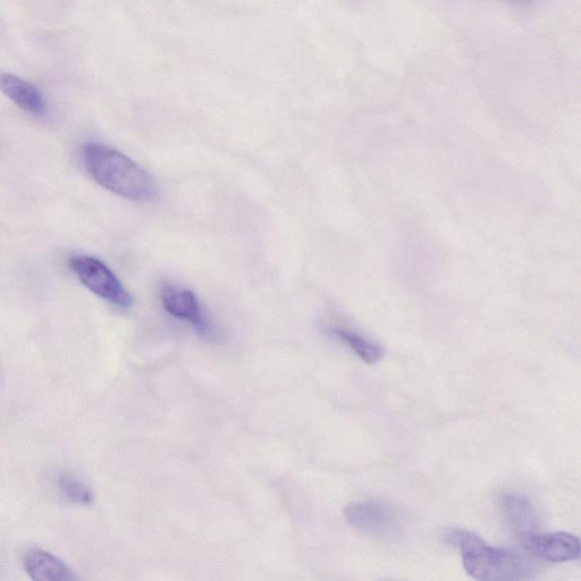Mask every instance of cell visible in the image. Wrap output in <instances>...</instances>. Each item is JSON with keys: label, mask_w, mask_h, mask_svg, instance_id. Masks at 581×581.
Here are the masks:
<instances>
[{"label": "cell", "mask_w": 581, "mask_h": 581, "mask_svg": "<svg viewBox=\"0 0 581 581\" xmlns=\"http://www.w3.org/2000/svg\"><path fill=\"white\" fill-rule=\"evenodd\" d=\"M82 162L92 180L116 196L136 202L159 197L158 185L151 175L119 150L103 143H84Z\"/></svg>", "instance_id": "6da1fadb"}, {"label": "cell", "mask_w": 581, "mask_h": 581, "mask_svg": "<svg viewBox=\"0 0 581 581\" xmlns=\"http://www.w3.org/2000/svg\"><path fill=\"white\" fill-rule=\"evenodd\" d=\"M446 538L461 552L467 574L485 581L533 579L537 568L532 560L511 550L488 545L483 538L462 529H451Z\"/></svg>", "instance_id": "7a4b0ae2"}, {"label": "cell", "mask_w": 581, "mask_h": 581, "mask_svg": "<svg viewBox=\"0 0 581 581\" xmlns=\"http://www.w3.org/2000/svg\"><path fill=\"white\" fill-rule=\"evenodd\" d=\"M69 265L79 281L97 297L122 309L132 306L130 293L103 261L91 256L75 255L70 258Z\"/></svg>", "instance_id": "3957f363"}, {"label": "cell", "mask_w": 581, "mask_h": 581, "mask_svg": "<svg viewBox=\"0 0 581 581\" xmlns=\"http://www.w3.org/2000/svg\"><path fill=\"white\" fill-rule=\"evenodd\" d=\"M344 517L353 528L370 535H390L399 527L397 511L382 502L352 503L344 509Z\"/></svg>", "instance_id": "277c9868"}, {"label": "cell", "mask_w": 581, "mask_h": 581, "mask_svg": "<svg viewBox=\"0 0 581 581\" xmlns=\"http://www.w3.org/2000/svg\"><path fill=\"white\" fill-rule=\"evenodd\" d=\"M161 299L168 314L189 322L204 338H213L214 327L209 322L195 293L179 286L166 285L162 289Z\"/></svg>", "instance_id": "5b68a950"}, {"label": "cell", "mask_w": 581, "mask_h": 581, "mask_svg": "<svg viewBox=\"0 0 581 581\" xmlns=\"http://www.w3.org/2000/svg\"><path fill=\"white\" fill-rule=\"evenodd\" d=\"M525 549L534 557L546 562L563 563L580 557V542L569 533H533L522 537Z\"/></svg>", "instance_id": "8992f818"}, {"label": "cell", "mask_w": 581, "mask_h": 581, "mask_svg": "<svg viewBox=\"0 0 581 581\" xmlns=\"http://www.w3.org/2000/svg\"><path fill=\"white\" fill-rule=\"evenodd\" d=\"M23 567L32 580L75 581L79 576L54 554L41 549H32L24 554Z\"/></svg>", "instance_id": "52a82bcc"}, {"label": "cell", "mask_w": 581, "mask_h": 581, "mask_svg": "<svg viewBox=\"0 0 581 581\" xmlns=\"http://www.w3.org/2000/svg\"><path fill=\"white\" fill-rule=\"evenodd\" d=\"M0 91L16 106L35 116H44L46 101L39 89L12 73H0Z\"/></svg>", "instance_id": "ba28073f"}, {"label": "cell", "mask_w": 581, "mask_h": 581, "mask_svg": "<svg viewBox=\"0 0 581 581\" xmlns=\"http://www.w3.org/2000/svg\"><path fill=\"white\" fill-rule=\"evenodd\" d=\"M502 510L508 526L521 540L537 532V516L528 500L517 494L505 495L502 499Z\"/></svg>", "instance_id": "9c48e42d"}, {"label": "cell", "mask_w": 581, "mask_h": 581, "mask_svg": "<svg viewBox=\"0 0 581 581\" xmlns=\"http://www.w3.org/2000/svg\"><path fill=\"white\" fill-rule=\"evenodd\" d=\"M333 334L365 361L367 365H375L383 358V350L377 344L370 342L355 332L334 328Z\"/></svg>", "instance_id": "30bf717a"}, {"label": "cell", "mask_w": 581, "mask_h": 581, "mask_svg": "<svg viewBox=\"0 0 581 581\" xmlns=\"http://www.w3.org/2000/svg\"><path fill=\"white\" fill-rule=\"evenodd\" d=\"M57 487L67 501L79 505H89L94 501L90 488L78 477L63 473L57 477Z\"/></svg>", "instance_id": "8fae6325"}]
</instances>
